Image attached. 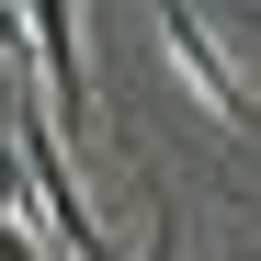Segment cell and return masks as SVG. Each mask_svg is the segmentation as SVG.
<instances>
[{
	"mask_svg": "<svg viewBox=\"0 0 261 261\" xmlns=\"http://www.w3.org/2000/svg\"><path fill=\"white\" fill-rule=\"evenodd\" d=\"M23 57H34L23 91H46V114L68 125V148H80V137H91V91H80V12H57V0H46V12H23ZM57 125H46V137H57Z\"/></svg>",
	"mask_w": 261,
	"mask_h": 261,
	"instance_id": "6da1fadb",
	"label": "cell"
},
{
	"mask_svg": "<svg viewBox=\"0 0 261 261\" xmlns=\"http://www.w3.org/2000/svg\"><path fill=\"white\" fill-rule=\"evenodd\" d=\"M0 261H34V239H23V216H0Z\"/></svg>",
	"mask_w": 261,
	"mask_h": 261,
	"instance_id": "3957f363",
	"label": "cell"
},
{
	"mask_svg": "<svg viewBox=\"0 0 261 261\" xmlns=\"http://www.w3.org/2000/svg\"><path fill=\"white\" fill-rule=\"evenodd\" d=\"M148 261H182V227H170V216H159V250H148Z\"/></svg>",
	"mask_w": 261,
	"mask_h": 261,
	"instance_id": "277c9868",
	"label": "cell"
},
{
	"mask_svg": "<svg viewBox=\"0 0 261 261\" xmlns=\"http://www.w3.org/2000/svg\"><path fill=\"white\" fill-rule=\"evenodd\" d=\"M159 46H170V68H182L193 91H204V114L250 137V80H239V68H227V46L204 34V12H159Z\"/></svg>",
	"mask_w": 261,
	"mask_h": 261,
	"instance_id": "7a4b0ae2",
	"label": "cell"
}]
</instances>
